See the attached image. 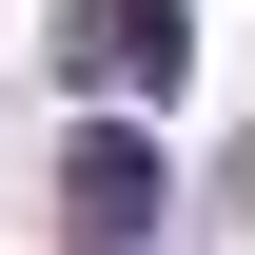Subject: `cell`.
I'll list each match as a JSON object with an SVG mask.
<instances>
[{"instance_id": "cell-2", "label": "cell", "mask_w": 255, "mask_h": 255, "mask_svg": "<svg viewBox=\"0 0 255 255\" xmlns=\"http://www.w3.org/2000/svg\"><path fill=\"white\" fill-rule=\"evenodd\" d=\"M137 236H157V137L98 118L79 157H59V255H137Z\"/></svg>"}, {"instance_id": "cell-1", "label": "cell", "mask_w": 255, "mask_h": 255, "mask_svg": "<svg viewBox=\"0 0 255 255\" xmlns=\"http://www.w3.org/2000/svg\"><path fill=\"white\" fill-rule=\"evenodd\" d=\"M79 98H177V59H196V0H59V39H39Z\"/></svg>"}]
</instances>
